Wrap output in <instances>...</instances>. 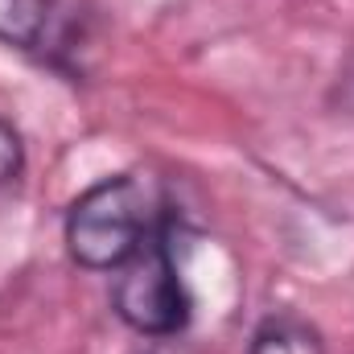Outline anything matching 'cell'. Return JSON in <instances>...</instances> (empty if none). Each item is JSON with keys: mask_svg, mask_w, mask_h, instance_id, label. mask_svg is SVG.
I'll use <instances>...</instances> for the list:
<instances>
[{"mask_svg": "<svg viewBox=\"0 0 354 354\" xmlns=\"http://www.w3.org/2000/svg\"><path fill=\"white\" fill-rule=\"evenodd\" d=\"M153 194L140 177L115 174L87 185L62 223V239L71 260L87 272H115L124 268L140 243L153 235Z\"/></svg>", "mask_w": 354, "mask_h": 354, "instance_id": "cell-1", "label": "cell"}, {"mask_svg": "<svg viewBox=\"0 0 354 354\" xmlns=\"http://www.w3.org/2000/svg\"><path fill=\"white\" fill-rule=\"evenodd\" d=\"M174 227L161 223L140 243V252L124 268H115L111 309L115 317L140 338H174L189 326V292L177 272V256L169 243Z\"/></svg>", "mask_w": 354, "mask_h": 354, "instance_id": "cell-2", "label": "cell"}, {"mask_svg": "<svg viewBox=\"0 0 354 354\" xmlns=\"http://www.w3.org/2000/svg\"><path fill=\"white\" fill-rule=\"evenodd\" d=\"M83 25L87 12L79 0H0V41L54 71H71L87 37Z\"/></svg>", "mask_w": 354, "mask_h": 354, "instance_id": "cell-3", "label": "cell"}, {"mask_svg": "<svg viewBox=\"0 0 354 354\" xmlns=\"http://www.w3.org/2000/svg\"><path fill=\"white\" fill-rule=\"evenodd\" d=\"M248 354H326V342L313 322H305L301 313L276 309L252 330Z\"/></svg>", "mask_w": 354, "mask_h": 354, "instance_id": "cell-4", "label": "cell"}, {"mask_svg": "<svg viewBox=\"0 0 354 354\" xmlns=\"http://www.w3.org/2000/svg\"><path fill=\"white\" fill-rule=\"evenodd\" d=\"M25 169V145H21V132L0 120V189H8Z\"/></svg>", "mask_w": 354, "mask_h": 354, "instance_id": "cell-5", "label": "cell"}]
</instances>
